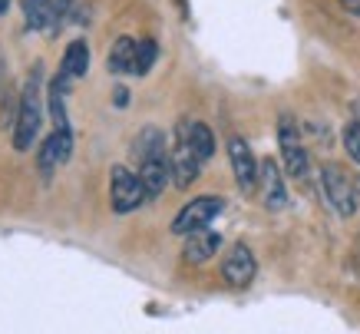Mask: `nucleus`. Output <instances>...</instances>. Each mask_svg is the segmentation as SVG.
<instances>
[{"instance_id":"f257e3e1","label":"nucleus","mask_w":360,"mask_h":334,"mask_svg":"<svg viewBox=\"0 0 360 334\" xmlns=\"http://www.w3.org/2000/svg\"><path fill=\"white\" fill-rule=\"evenodd\" d=\"M40 123H44V66L37 63L23 83L20 103H17V123H13V146L20 152H27L37 142V132H40Z\"/></svg>"},{"instance_id":"f03ea898","label":"nucleus","mask_w":360,"mask_h":334,"mask_svg":"<svg viewBox=\"0 0 360 334\" xmlns=\"http://www.w3.org/2000/svg\"><path fill=\"white\" fill-rule=\"evenodd\" d=\"M278 146H281V162H284V173L304 183L307 173H311V159H307V149H304V140H301V130H297L295 116L284 113L278 119Z\"/></svg>"},{"instance_id":"7ed1b4c3","label":"nucleus","mask_w":360,"mask_h":334,"mask_svg":"<svg viewBox=\"0 0 360 334\" xmlns=\"http://www.w3.org/2000/svg\"><path fill=\"white\" fill-rule=\"evenodd\" d=\"M169 159H172V183H175V189H188V185L198 179L202 166H205L202 156L195 152V146L188 142L186 119H179V126H175V142H172Z\"/></svg>"},{"instance_id":"20e7f679","label":"nucleus","mask_w":360,"mask_h":334,"mask_svg":"<svg viewBox=\"0 0 360 334\" xmlns=\"http://www.w3.org/2000/svg\"><path fill=\"white\" fill-rule=\"evenodd\" d=\"M321 189H324L328 202L334 205V212H338L340 218H350L357 212V185L350 183V175L344 173L340 166L328 162V166L321 169Z\"/></svg>"},{"instance_id":"39448f33","label":"nucleus","mask_w":360,"mask_h":334,"mask_svg":"<svg viewBox=\"0 0 360 334\" xmlns=\"http://www.w3.org/2000/svg\"><path fill=\"white\" fill-rule=\"evenodd\" d=\"M146 199H149V195H146V185H142L139 173H132L126 166H116V169H112V179H110L112 209H116L120 216H126V212H136Z\"/></svg>"},{"instance_id":"423d86ee","label":"nucleus","mask_w":360,"mask_h":334,"mask_svg":"<svg viewBox=\"0 0 360 334\" xmlns=\"http://www.w3.org/2000/svg\"><path fill=\"white\" fill-rule=\"evenodd\" d=\"M221 209H225V202L219 195H198V199L179 209V216L172 218V232L175 235H192L198 228H208V222H215Z\"/></svg>"},{"instance_id":"0eeeda50","label":"nucleus","mask_w":360,"mask_h":334,"mask_svg":"<svg viewBox=\"0 0 360 334\" xmlns=\"http://www.w3.org/2000/svg\"><path fill=\"white\" fill-rule=\"evenodd\" d=\"M229 159H231V173H235V183L245 195L258 189V159L251 146L241 136H231L229 140Z\"/></svg>"},{"instance_id":"6e6552de","label":"nucleus","mask_w":360,"mask_h":334,"mask_svg":"<svg viewBox=\"0 0 360 334\" xmlns=\"http://www.w3.org/2000/svg\"><path fill=\"white\" fill-rule=\"evenodd\" d=\"M255 271H258V261L251 255L248 245H231L225 261H221V278L229 281L231 288H248L251 281H255Z\"/></svg>"},{"instance_id":"1a4fd4ad","label":"nucleus","mask_w":360,"mask_h":334,"mask_svg":"<svg viewBox=\"0 0 360 334\" xmlns=\"http://www.w3.org/2000/svg\"><path fill=\"white\" fill-rule=\"evenodd\" d=\"M70 152H73V132L70 130H53L46 136L44 146H40V156H37V166H40L44 179H50L70 159Z\"/></svg>"},{"instance_id":"9d476101","label":"nucleus","mask_w":360,"mask_h":334,"mask_svg":"<svg viewBox=\"0 0 360 334\" xmlns=\"http://www.w3.org/2000/svg\"><path fill=\"white\" fill-rule=\"evenodd\" d=\"M258 185H262V202L264 209H284L288 205V189H284V173L274 159H262L258 162Z\"/></svg>"},{"instance_id":"9b49d317","label":"nucleus","mask_w":360,"mask_h":334,"mask_svg":"<svg viewBox=\"0 0 360 334\" xmlns=\"http://www.w3.org/2000/svg\"><path fill=\"white\" fill-rule=\"evenodd\" d=\"M139 179H142V185H146V195H149V199L162 195V189L172 183V159H169V152H155L149 159H142Z\"/></svg>"},{"instance_id":"f8f14e48","label":"nucleus","mask_w":360,"mask_h":334,"mask_svg":"<svg viewBox=\"0 0 360 334\" xmlns=\"http://www.w3.org/2000/svg\"><path fill=\"white\" fill-rule=\"evenodd\" d=\"M221 248V235L212 228H198L192 235H186V248H182V259L188 265H202V261L215 259V252Z\"/></svg>"},{"instance_id":"ddd939ff","label":"nucleus","mask_w":360,"mask_h":334,"mask_svg":"<svg viewBox=\"0 0 360 334\" xmlns=\"http://www.w3.org/2000/svg\"><path fill=\"white\" fill-rule=\"evenodd\" d=\"M136 50H139V40H132V37H120L110 50V73H132L136 70Z\"/></svg>"},{"instance_id":"4468645a","label":"nucleus","mask_w":360,"mask_h":334,"mask_svg":"<svg viewBox=\"0 0 360 334\" xmlns=\"http://www.w3.org/2000/svg\"><path fill=\"white\" fill-rule=\"evenodd\" d=\"M155 152H169L165 132L159 126H146L136 136V142H132V156H136V162H142V159H149V156H155Z\"/></svg>"},{"instance_id":"2eb2a0df","label":"nucleus","mask_w":360,"mask_h":334,"mask_svg":"<svg viewBox=\"0 0 360 334\" xmlns=\"http://www.w3.org/2000/svg\"><path fill=\"white\" fill-rule=\"evenodd\" d=\"M86 70H89V47H86V40H73V44L66 47L63 63H60V73H66L70 80H77V76H86Z\"/></svg>"},{"instance_id":"dca6fc26","label":"nucleus","mask_w":360,"mask_h":334,"mask_svg":"<svg viewBox=\"0 0 360 334\" xmlns=\"http://www.w3.org/2000/svg\"><path fill=\"white\" fill-rule=\"evenodd\" d=\"M23 20L30 30H46L53 27V0H20Z\"/></svg>"},{"instance_id":"f3484780","label":"nucleus","mask_w":360,"mask_h":334,"mask_svg":"<svg viewBox=\"0 0 360 334\" xmlns=\"http://www.w3.org/2000/svg\"><path fill=\"white\" fill-rule=\"evenodd\" d=\"M186 132H188V142L202 156V162L212 159V152H215V132L208 130L205 123H198V119H186Z\"/></svg>"},{"instance_id":"a211bd4d","label":"nucleus","mask_w":360,"mask_h":334,"mask_svg":"<svg viewBox=\"0 0 360 334\" xmlns=\"http://www.w3.org/2000/svg\"><path fill=\"white\" fill-rule=\"evenodd\" d=\"M155 56H159V47H155V40H139V50H136V70L132 73L136 76H146L149 70H153V63H155Z\"/></svg>"},{"instance_id":"6ab92c4d","label":"nucleus","mask_w":360,"mask_h":334,"mask_svg":"<svg viewBox=\"0 0 360 334\" xmlns=\"http://www.w3.org/2000/svg\"><path fill=\"white\" fill-rule=\"evenodd\" d=\"M340 140H344V149H347V156L360 166V123H357V119L344 126V136H340Z\"/></svg>"},{"instance_id":"aec40b11","label":"nucleus","mask_w":360,"mask_h":334,"mask_svg":"<svg viewBox=\"0 0 360 334\" xmlns=\"http://www.w3.org/2000/svg\"><path fill=\"white\" fill-rule=\"evenodd\" d=\"M70 7H73V0H53V23H63Z\"/></svg>"},{"instance_id":"412c9836","label":"nucleus","mask_w":360,"mask_h":334,"mask_svg":"<svg viewBox=\"0 0 360 334\" xmlns=\"http://www.w3.org/2000/svg\"><path fill=\"white\" fill-rule=\"evenodd\" d=\"M340 7H344V11H350V13H357V17H360V0H340Z\"/></svg>"},{"instance_id":"4be33fe9","label":"nucleus","mask_w":360,"mask_h":334,"mask_svg":"<svg viewBox=\"0 0 360 334\" xmlns=\"http://www.w3.org/2000/svg\"><path fill=\"white\" fill-rule=\"evenodd\" d=\"M126 99H129L126 87H116V106H126Z\"/></svg>"},{"instance_id":"5701e85b","label":"nucleus","mask_w":360,"mask_h":334,"mask_svg":"<svg viewBox=\"0 0 360 334\" xmlns=\"http://www.w3.org/2000/svg\"><path fill=\"white\" fill-rule=\"evenodd\" d=\"M7 7H11V0H0V17L7 13Z\"/></svg>"},{"instance_id":"b1692460","label":"nucleus","mask_w":360,"mask_h":334,"mask_svg":"<svg viewBox=\"0 0 360 334\" xmlns=\"http://www.w3.org/2000/svg\"><path fill=\"white\" fill-rule=\"evenodd\" d=\"M354 113H357V123H360V99H357V103H354Z\"/></svg>"}]
</instances>
